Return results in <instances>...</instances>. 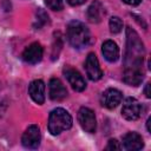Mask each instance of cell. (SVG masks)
Segmentation results:
<instances>
[{
    "label": "cell",
    "instance_id": "13",
    "mask_svg": "<svg viewBox=\"0 0 151 151\" xmlns=\"http://www.w3.org/2000/svg\"><path fill=\"white\" fill-rule=\"evenodd\" d=\"M144 78V73L142 71V67H125L123 80L125 84L130 86H138L142 84Z\"/></svg>",
    "mask_w": 151,
    "mask_h": 151
},
{
    "label": "cell",
    "instance_id": "2",
    "mask_svg": "<svg viewBox=\"0 0 151 151\" xmlns=\"http://www.w3.org/2000/svg\"><path fill=\"white\" fill-rule=\"evenodd\" d=\"M66 37L71 46L78 50L87 46L91 39L88 28L85 26V24L78 20H73L68 22L66 28Z\"/></svg>",
    "mask_w": 151,
    "mask_h": 151
},
{
    "label": "cell",
    "instance_id": "11",
    "mask_svg": "<svg viewBox=\"0 0 151 151\" xmlns=\"http://www.w3.org/2000/svg\"><path fill=\"white\" fill-rule=\"evenodd\" d=\"M48 94H50V98L52 100L59 101V100H63L64 98L67 97V90L60 79L52 78L48 83Z\"/></svg>",
    "mask_w": 151,
    "mask_h": 151
},
{
    "label": "cell",
    "instance_id": "18",
    "mask_svg": "<svg viewBox=\"0 0 151 151\" xmlns=\"http://www.w3.org/2000/svg\"><path fill=\"white\" fill-rule=\"evenodd\" d=\"M109 26H110L111 33L117 34L123 29V21L119 17H112L109 21Z\"/></svg>",
    "mask_w": 151,
    "mask_h": 151
},
{
    "label": "cell",
    "instance_id": "20",
    "mask_svg": "<svg viewBox=\"0 0 151 151\" xmlns=\"http://www.w3.org/2000/svg\"><path fill=\"white\" fill-rule=\"evenodd\" d=\"M122 146L118 144V142L116 139H110L109 144L106 145V150H120Z\"/></svg>",
    "mask_w": 151,
    "mask_h": 151
},
{
    "label": "cell",
    "instance_id": "12",
    "mask_svg": "<svg viewBox=\"0 0 151 151\" xmlns=\"http://www.w3.org/2000/svg\"><path fill=\"white\" fill-rule=\"evenodd\" d=\"M28 94L32 100L39 105L44 104L45 101V84L40 79L33 80L28 86Z\"/></svg>",
    "mask_w": 151,
    "mask_h": 151
},
{
    "label": "cell",
    "instance_id": "5",
    "mask_svg": "<svg viewBox=\"0 0 151 151\" xmlns=\"http://www.w3.org/2000/svg\"><path fill=\"white\" fill-rule=\"evenodd\" d=\"M41 140V133H40V127L35 124L29 125L22 137H21V143L26 149H37L40 145Z\"/></svg>",
    "mask_w": 151,
    "mask_h": 151
},
{
    "label": "cell",
    "instance_id": "1",
    "mask_svg": "<svg viewBox=\"0 0 151 151\" xmlns=\"http://www.w3.org/2000/svg\"><path fill=\"white\" fill-rule=\"evenodd\" d=\"M144 44L137 32L130 27L126 28V53L125 67H142L144 58Z\"/></svg>",
    "mask_w": 151,
    "mask_h": 151
},
{
    "label": "cell",
    "instance_id": "10",
    "mask_svg": "<svg viewBox=\"0 0 151 151\" xmlns=\"http://www.w3.org/2000/svg\"><path fill=\"white\" fill-rule=\"evenodd\" d=\"M123 99V94L117 88H107L101 93L100 104L106 109H114L117 107Z\"/></svg>",
    "mask_w": 151,
    "mask_h": 151
},
{
    "label": "cell",
    "instance_id": "3",
    "mask_svg": "<svg viewBox=\"0 0 151 151\" xmlns=\"http://www.w3.org/2000/svg\"><path fill=\"white\" fill-rule=\"evenodd\" d=\"M72 126V117L71 114L63 107L54 109L48 117V131L51 134L57 136Z\"/></svg>",
    "mask_w": 151,
    "mask_h": 151
},
{
    "label": "cell",
    "instance_id": "8",
    "mask_svg": "<svg viewBox=\"0 0 151 151\" xmlns=\"http://www.w3.org/2000/svg\"><path fill=\"white\" fill-rule=\"evenodd\" d=\"M85 70L88 79L97 81L101 79L103 77V71L99 66V61L97 59V55L94 53H88L85 60Z\"/></svg>",
    "mask_w": 151,
    "mask_h": 151
},
{
    "label": "cell",
    "instance_id": "21",
    "mask_svg": "<svg viewBox=\"0 0 151 151\" xmlns=\"http://www.w3.org/2000/svg\"><path fill=\"white\" fill-rule=\"evenodd\" d=\"M86 0H67V2L71 5V6H79L81 4H84Z\"/></svg>",
    "mask_w": 151,
    "mask_h": 151
},
{
    "label": "cell",
    "instance_id": "16",
    "mask_svg": "<svg viewBox=\"0 0 151 151\" xmlns=\"http://www.w3.org/2000/svg\"><path fill=\"white\" fill-rule=\"evenodd\" d=\"M101 52H103V55L104 58L110 61V63H114L118 60L119 58V47L118 45L112 41V40H106L103 46H101Z\"/></svg>",
    "mask_w": 151,
    "mask_h": 151
},
{
    "label": "cell",
    "instance_id": "4",
    "mask_svg": "<svg viewBox=\"0 0 151 151\" xmlns=\"http://www.w3.org/2000/svg\"><path fill=\"white\" fill-rule=\"evenodd\" d=\"M78 122L81 129L87 133H94L97 130V119L94 112L88 107H80L78 111Z\"/></svg>",
    "mask_w": 151,
    "mask_h": 151
},
{
    "label": "cell",
    "instance_id": "6",
    "mask_svg": "<svg viewBox=\"0 0 151 151\" xmlns=\"http://www.w3.org/2000/svg\"><path fill=\"white\" fill-rule=\"evenodd\" d=\"M122 114L127 120H137L142 116V105L140 103L132 97H127L122 107Z\"/></svg>",
    "mask_w": 151,
    "mask_h": 151
},
{
    "label": "cell",
    "instance_id": "19",
    "mask_svg": "<svg viewBox=\"0 0 151 151\" xmlns=\"http://www.w3.org/2000/svg\"><path fill=\"white\" fill-rule=\"evenodd\" d=\"M45 4L52 11H61L63 9V1L61 0H45Z\"/></svg>",
    "mask_w": 151,
    "mask_h": 151
},
{
    "label": "cell",
    "instance_id": "15",
    "mask_svg": "<svg viewBox=\"0 0 151 151\" xmlns=\"http://www.w3.org/2000/svg\"><path fill=\"white\" fill-rule=\"evenodd\" d=\"M86 15H87V19L88 21L93 22V24H98L101 21L103 17L105 15V9H104V6L101 5L100 1L98 0H94L87 8V12H86Z\"/></svg>",
    "mask_w": 151,
    "mask_h": 151
},
{
    "label": "cell",
    "instance_id": "14",
    "mask_svg": "<svg viewBox=\"0 0 151 151\" xmlns=\"http://www.w3.org/2000/svg\"><path fill=\"white\" fill-rule=\"evenodd\" d=\"M123 146L129 151H137L144 146L143 138L137 132H127L123 137Z\"/></svg>",
    "mask_w": 151,
    "mask_h": 151
},
{
    "label": "cell",
    "instance_id": "17",
    "mask_svg": "<svg viewBox=\"0 0 151 151\" xmlns=\"http://www.w3.org/2000/svg\"><path fill=\"white\" fill-rule=\"evenodd\" d=\"M50 21L48 19V14L42 9V8H38L35 12V17H34V21H33V27L35 29H40L42 28L45 25H47Z\"/></svg>",
    "mask_w": 151,
    "mask_h": 151
},
{
    "label": "cell",
    "instance_id": "23",
    "mask_svg": "<svg viewBox=\"0 0 151 151\" xmlns=\"http://www.w3.org/2000/svg\"><path fill=\"white\" fill-rule=\"evenodd\" d=\"M144 93H145L146 98H150V97H151V93H150V84H149V83L145 85V88H144Z\"/></svg>",
    "mask_w": 151,
    "mask_h": 151
},
{
    "label": "cell",
    "instance_id": "22",
    "mask_svg": "<svg viewBox=\"0 0 151 151\" xmlns=\"http://www.w3.org/2000/svg\"><path fill=\"white\" fill-rule=\"evenodd\" d=\"M123 1L125 4H127V5H130V6H137V5L140 4L142 0H123Z\"/></svg>",
    "mask_w": 151,
    "mask_h": 151
},
{
    "label": "cell",
    "instance_id": "9",
    "mask_svg": "<svg viewBox=\"0 0 151 151\" xmlns=\"http://www.w3.org/2000/svg\"><path fill=\"white\" fill-rule=\"evenodd\" d=\"M42 54H44L42 46L39 42H32L24 50L21 57L25 63L33 65V64L39 63L42 59Z\"/></svg>",
    "mask_w": 151,
    "mask_h": 151
},
{
    "label": "cell",
    "instance_id": "7",
    "mask_svg": "<svg viewBox=\"0 0 151 151\" xmlns=\"http://www.w3.org/2000/svg\"><path fill=\"white\" fill-rule=\"evenodd\" d=\"M63 73L65 76V78L67 79L68 84L71 85V87L77 91V92H81L86 88V83H85V79L83 78V76L77 71L74 70L73 67L71 66H66L64 70H63Z\"/></svg>",
    "mask_w": 151,
    "mask_h": 151
}]
</instances>
